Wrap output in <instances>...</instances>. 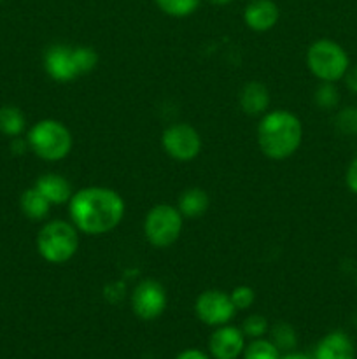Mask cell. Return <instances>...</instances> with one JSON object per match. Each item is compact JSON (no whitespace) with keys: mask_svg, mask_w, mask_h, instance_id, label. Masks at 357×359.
<instances>
[{"mask_svg":"<svg viewBox=\"0 0 357 359\" xmlns=\"http://www.w3.org/2000/svg\"><path fill=\"white\" fill-rule=\"evenodd\" d=\"M0 2H2V0H0Z\"/></svg>","mask_w":357,"mask_h":359,"instance_id":"obj_30","label":"cell"},{"mask_svg":"<svg viewBox=\"0 0 357 359\" xmlns=\"http://www.w3.org/2000/svg\"><path fill=\"white\" fill-rule=\"evenodd\" d=\"M279 7L273 0H252L244 11V20L248 28L255 32H266L279 21Z\"/></svg>","mask_w":357,"mask_h":359,"instance_id":"obj_12","label":"cell"},{"mask_svg":"<svg viewBox=\"0 0 357 359\" xmlns=\"http://www.w3.org/2000/svg\"><path fill=\"white\" fill-rule=\"evenodd\" d=\"M125 216V202L108 188H84L70 198L74 226L88 235H102L114 230Z\"/></svg>","mask_w":357,"mask_h":359,"instance_id":"obj_1","label":"cell"},{"mask_svg":"<svg viewBox=\"0 0 357 359\" xmlns=\"http://www.w3.org/2000/svg\"><path fill=\"white\" fill-rule=\"evenodd\" d=\"M346 86H349V90H352L354 93H357V65L346 72Z\"/></svg>","mask_w":357,"mask_h":359,"instance_id":"obj_26","label":"cell"},{"mask_svg":"<svg viewBox=\"0 0 357 359\" xmlns=\"http://www.w3.org/2000/svg\"><path fill=\"white\" fill-rule=\"evenodd\" d=\"M231 302H233L234 309H248L255 300V294L252 287L248 286H238L234 287L233 293L230 294Z\"/></svg>","mask_w":357,"mask_h":359,"instance_id":"obj_22","label":"cell"},{"mask_svg":"<svg viewBox=\"0 0 357 359\" xmlns=\"http://www.w3.org/2000/svg\"><path fill=\"white\" fill-rule=\"evenodd\" d=\"M346 184L357 195V158L350 163L349 172H346Z\"/></svg>","mask_w":357,"mask_h":359,"instance_id":"obj_25","label":"cell"},{"mask_svg":"<svg viewBox=\"0 0 357 359\" xmlns=\"http://www.w3.org/2000/svg\"><path fill=\"white\" fill-rule=\"evenodd\" d=\"M28 146L42 160L58 161L72 149V135L59 121L42 119L28 132Z\"/></svg>","mask_w":357,"mask_h":359,"instance_id":"obj_4","label":"cell"},{"mask_svg":"<svg viewBox=\"0 0 357 359\" xmlns=\"http://www.w3.org/2000/svg\"><path fill=\"white\" fill-rule=\"evenodd\" d=\"M20 203H21V210H23L24 216L30 217V219H35V221L44 219L49 212V205H51V203L48 202V198H46V196L42 195V193L38 191L35 186L34 188L27 189V191L21 195Z\"/></svg>","mask_w":357,"mask_h":359,"instance_id":"obj_17","label":"cell"},{"mask_svg":"<svg viewBox=\"0 0 357 359\" xmlns=\"http://www.w3.org/2000/svg\"><path fill=\"white\" fill-rule=\"evenodd\" d=\"M209 209V196L203 189H186L178 198V212L186 217H200Z\"/></svg>","mask_w":357,"mask_h":359,"instance_id":"obj_16","label":"cell"},{"mask_svg":"<svg viewBox=\"0 0 357 359\" xmlns=\"http://www.w3.org/2000/svg\"><path fill=\"white\" fill-rule=\"evenodd\" d=\"M244 351V332L223 326L210 337V353L216 359H237Z\"/></svg>","mask_w":357,"mask_h":359,"instance_id":"obj_11","label":"cell"},{"mask_svg":"<svg viewBox=\"0 0 357 359\" xmlns=\"http://www.w3.org/2000/svg\"><path fill=\"white\" fill-rule=\"evenodd\" d=\"M338 102V93H336L335 86H331L329 83H326L324 86L318 88L317 91V104L322 107H332Z\"/></svg>","mask_w":357,"mask_h":359,"instance_id":"obj_24","label":"cell"},{"mask_svg":"<svg viewBox=\"0 0 357 359\" xmlns=\"http://www.w3.org/2000/svg\"><path fill=\"white\" fill-rule=\"evenodd\" d=\"M245 359H279V349L268 340H254L248 344L244 354Z\"/></svg>","mask_w":357,"mask_h":359,"instance_id":"obj_21","label":"cell"},{"mask_svg":"<svg viewBox=\"0 0 357 359\" xmlns=\"http://www.w3.org/2000/svg\"><path fill=\"white\" fill-rule=\"evenodd\" d=\"M307 63L312 74L324 83L342 79L349 70L346 53L343 51L342 46L328 39H321L310 46L307 53Z\"/></svg>","mask_w":357,"mask_h":359,"instance_id":"obj_5","label":"cell"},{"mask_svg":"<svg viewBox=\"0 0 357 359\" xmlns=\"http://www.w3.org/2000/svg\"><path fill=\"white\" fill-rule=\"evenodd\" d=\"M303 126L300 119L287 111H273L258 126V144L272 160H286L301 146Z\"/></svg>","mask_w":357,"mask_h":359,"instance_id":"obj_2","label":"cell"},{"mask_svg":"<svg viewBox=\"0 0 357 359\" xmlns=\"http://www.w3.org/2000/svg\"><path fill=\"white\" fill-rule=\"evenodd\" d=\"M163 149L168 156L178 161H189L198 156L202 149V139L192 126L178 123V125L168 126L161 137Z\"/></svg>","mask_w":357,"mask_h":359,"instance_id":"obj_7","label":"cell"},{"mask_svg":"<svg viewBox=\"0 0 357 359\" xmlns=\"http://www.w3.org/2000/svg\"><path fill=\"white\" fill-rule=\"evenodd\" d=\"M209 2L214 4V6H227L231 0H209Z\"/></svg>","mask_w":357,"mask_h":359,"instance_id":"obj_29","label":"cell"},{"mask_svg":"<svg viewBox=\"0 0 357 359\" xmlns=\"http://www.w3.org/2000/svg\"><path fill=\"white\" fill-rule=\"evenodd\" d=\"M266 330H268V323L262 316H251L244 321V335L258 339V337L265 335Z\"/></svg>","mask_w":357,"mask_h":359,"instance_id":"obj_23","label":"cell"},{"mask_svg":"<svg viewBox=\"0 0 357 359\" xmlns=\"http://www.w3.org/2000/svg\"><path fill=\"white\" fill-rule=\"evenodd\" d=\"M272 342L275 344L276 349H282V351L294 349L298 344L296 332H294L293 326L286 325V323H280V325L273 326Z\"/></svg>","mask_w":357,"mask_h":359,"instance_id":"obj_20","label":"cell"},{"mask_svg":"<svg viewBox=\"0 0 357 359\" xmlns=\"http://www.w3.org/2000/svg\"><path fill=\"white\" fill-rule=\"evenodd\" d=\"M24 130V116L14 105L0 107V133L7 137H20Z\"/></svg>","mask_w":357,"mask_h":359,"instance_id":"obj_18","label":"cell"},{"mask_svg":"<svg viewBox=\"0 0 357 359\" xmlns=\"http://www.w3.org/2000/svg\"><path fill=\"white\" fill-rule=\"evenodd\" d=\"M156 4L168 16L184 18L195 13L202 0H156Z\"/></svg>","mask_w":357,"mask_h":359,"instance_id":"obj_19","label":"cell"},{"mask_svg":"<svg viewBox=\"0 0 357 359\" xmlns=\"http://www.w3.org/2000/svg\"><path fill=\"white\" fill-rule=\"evenodd\" d=\"M268 104L270 95L265 84L255 83V81L245 84L240 93V107L244 109V112L252 116L261 114V112H265L268 109Z\"/></svg>","mask_w":357,"mask_h":359,"instance_id":"obj_15","label":"cell"},{"mask_svg":"<svg viewBox=\"0 0 357 359\" xmlns=\"http://www.w3.org/2000/svg\"><path fill=\"white\" fill-rule=\"evenodd\" d=\"M315 359H356V351L345 333L335 332L321 340Z\"/></svg>","mask_w":357,"mask_h":359,"instance_id":"obj_13","label":"cell"},{"mask_svg":"<svg viewBox=\"0 0 357 359\" xmlns=\"http://www.w3.org/2000/svg\"><path fill=\"white\" fill-rule=\"evenodd\" d=\"M35 188L48 198L49 203H65L72 196V188H70L69 181L58 174H46L38 177L35 182Z\"/></svg>","mask_w":357,"mask_h":359,"instance_id":"obj_14","label":"cell"},{"mask_svg":"<svg viewBox=\"0 0 357 359\" xmlns=\"http://www.w3.org/2000/svg\"><path fill=\"white\" fill-rule=\"evenodd\" d=\"M175 359H209L205 356V354L202 353V351H196V349H189V351H184V353L178 354Z\"/></svg>","mask_w":357,"mask_h":359,"instance_id":"obj_27","label":"cell"},{"mask_svg":"<svg viewBox=\"0 0 357 359\" xmlns=\"http://www.w3.org/2000/svg\"><path fill=\"white\" fill-rule=\"evenodd\" d=\"M182 231V214L175 207L160 203L147 212L144 233L154 248H168Z\"/></svg>","mask_w":357,"mask_h":359,"instance_id":"obj_6","label":"cell"},{"mask_svg":"<svg viewBox=\"0 0 357 359\" xmlns=\"http://www.w3.org/2000/svg\"><path fill=\"white\" fill-rule=\"evenodd\" d=\"M196 316L200 321L205 323L209 326H220L226 325L234 314V305L231 302L230 294L223 293V291H205L196 300Z\"/></svg>","mask_w":357,"mask_h":359,"instance_id":"obj_9","label":"cell"},{"mask_svg":"<svg viewBox=\"0 0 357 359\" xmlns=\"http://www.w3.org/2000/svg\"><path fill=\"white\" fill-rule=\"evenodd\" d=\"M44 67L49 77L58 83H69L80 76L79 65L76 58V48L69 46H52L46 51Z\"/></svg>","mask_w":357,"mask_h":359,"instance_id":"obj_10","label":"cell"},{"mask_svg":"<svg viewBox=\"0 0 357 359\" xmlns=\"http://www.w3.org/2000/svg\"><path fill=\"white\" fill-rule=\"evenodd\" d=\"M282 359H312L308 356H304V354H289V356L282 358Z\"/></svg>","mask_w":357,"mask_h":359,"instance_id":"obj_28","label":"cell"},{"mask_svg":"<svg viewBox=\"0 0 357 359\" xmlns=\"http://www.w3.org/2000/svg\"><path fill=\"white\" fill-rule=\"evenodd\" d=\"M79 248V235L74 224L65 221H51L44 224L37 235V251L52 265L66 263Z\"/></svg>","mask_w":357,"mask_h":359,"instance_id":"obj_3","label":"cell"},{"mask_svg":"<svg viewBox=\"0 0 357 359\" xmlns=\"http://www.w3.org/2000/svg\"><path fill=\"white\" fill-rule=\"evenodd\" d=\"M133 312L144 321H153L167 307V293L156 280H142L132 294Z\"/></svg>","mask_w":357,"mask_h":359,"instance_id":"obj_8","label":"cell"}]
</instances>
